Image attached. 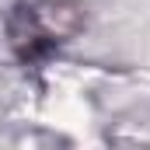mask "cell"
Here are the masks:
<instances>
[{
  "label": "cell",
  "mask_w": 150,
  "mask_h": 150,
  "mask_svg": "<svg viewBox=\"0 0 150 150\" xmlns=\"http://www.w3.org/2000/svg\"><path fill=\"white\" fill-rule=\"evenodd\" d=\"M32 14H35L38 28L52 42L74 35L77 28H80V7H77L74 0H42V4L32 7Z\"/></svg>",
  "instance_id": "obj_1"
}]
</instances>
